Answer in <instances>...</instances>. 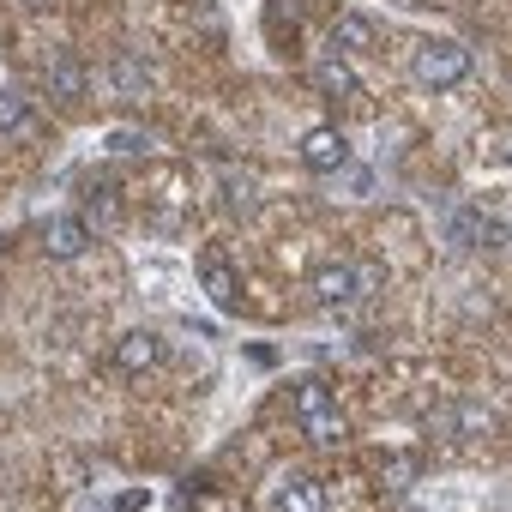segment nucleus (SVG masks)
I'll use <instances>...</instances> for the list:
<instances>
[{"label": "nucleus", "mask_w": 512, "mask_h": 512, "mask_svg": "<svg viewBox=\"0 0 512 512\" xmlns=\"http://www.w3.org/2000/svg\"><path fill=\"white\" fill-rule=\"evenodd\" d=\"M410 73H416L428 91H452V85L470 79V49H464V43H440V37H428V43H416Z\"/></svg>", "instance_id": "obj_1"}, {"label": "nucleus", "mask_w": 512, "mask_h": 512, "mask_svg": "<svg viewBox=\"0 0 512 512\" xmlns=\"http://www.w3.org/2000/svg\"><path fill=\"white\" fill-rule=\"evenodd\" d=\"M37 235H43V253H49V260H79V253L91 247V235H97V229H91L85 217H49Z\"/></svg>", "instance_id": "obj_2"}, {"label": "nucleus", "mask_w": 512, "mask_h": 512, "mask_svg": "<svg viewBox=\"0 0 512 512\" xmlns=\"http://www.w3.org/2000/svg\"><path fill=\"white\" fill-rule=\"evenodd\" d=\"M302 163H308L314 175H338V169L350 163V145H344V133H338V127H314V133L302 139Z\"/></svg>", "instance_id": "obj_3"}, {"label": "nucleus", "mask_w": 512, "mask_h": 512, "mask_svg": "<svg viewBox=\"0 0 512 512\" xmlns=\"http://www.w3.org/2000/svg\"><path fill=\"white\" fill-rule=\"evenodd\" d=\"M199 284H205V296H211L223 314L241 308V278H235V266L223 260V253H205V260H199Z\"/></svg>", "instance_id": "obj_4"}, {"label": "nucleus", "mask_w": 512, "mask_h": 512, "mask_svg": "<svg viewBox=\"0 0 512 512\" xmlns=\"http://www.w3.org/2000/svg\"><path fill=\"white\" fill-rule=\"evenodd\" d=\"M43 79H49V91H55L61 103H85V91H91V73H85V61H79V55H67V49L49 61V73H43Z\"/></svg>", "instance_id": "obj_5"}, {"label": "nucleus", "mask_w": 512, "mask_h": 512, "mask_svg": "<svg viewBox=\"0 0 512 512\" xmlns=\"http://www.w3.org/2000/svg\"><path fill=\"white\" fill-rule=\"evenodd\" d=\"M308 290H314L320 308H350L356 302V266H320L308 278Z\"/></svg>", "instance_id": "obj_6"}, {"label": "nucleus", "mask_w": 512, "mask_h": 512, "mask_svg": "<svg viewBox=\"0 0 512 512\" xmlns=\"http://www.w3.org/2000/svg\"><path fill=\"white\" fill-rule=\"evenodd\" d=\"M163 362V338L157 332H127L121 344H115V368L121 374H151Z\"/></svg>", "instance_id": "obj_7"}, {"label": "nucleus", "mask_w": 512, "mask_h": 512, "mask_svg": "<svg viewBox=\"0 0 512 512\" xmlns=\"http://www.w3.org/2000/svg\"><path fill=\"white\" fill-rule=\"evenodd\" d=\"M115 199H121V181H115V175H91V181H85V223H91V229H97V223L109 229L115 211H121Z\"/></svg>", "instance_id": "obj_8"}, {"label": "nucleus", "mask_w": 512, "mask_h": 512, "mask_svg": "<svg viewBox=\"0 0 512 512\" xmlns=\"http://www.w3.org/2000/svg\"><path fill=\"white\" fill-rule=\"evenodd\" d=\"M332 49H338V55H362V49H374V19H362V13H338V19H332Z\"/></svg>", "instance_id": "obj_9"}, {"label": "nucleus", "mask_w": 512, "mask_h": 512, "mask_svg": "<svg viewBox=\"0 0 512 512\" xmlns=\"http://www.w3.org/2000/svg\"><path fill=\"white\" fill-rule=\"evenodd\" d=\"M314 85H320L332 103H344V97H362V91H356V73H350L338 55H320V61H314Z\"/></svg>", "instance_id": "obj_10"}, {"label": "nucleus", "mask_w": 512, "mask_h": 512, "mask_svg": "<svg viewBox=\"0 0 512 512\" xmlns=\"http://www.w3.org/2000/svg\"><path fill=\"white\" fill-rule=\"evenodd\" d=\"M272 506H296V512H320V506H326V488H320V482H308V476H296V482H284V488L272 494Z\"/></svg>", "instance_id": "obj_11"}, {"label": "nucleus", "mask_w": 512, "mask_h": 512, "mask_svg": "<svg viewBox=\"0 0 512 512\" xmlns=\"http://www.w3.org/2000/svg\"><path fill=\"white\" fill-rule=\"evenodd\" d=\"M308 422V434H314V446H344V416L326 404V410H314V416H302Z\"/></svg>", "instance_id": "obj_12"}, {"label": "nucleus", "mask_w": 512, "mask_h": 512, "mask_svg": "<svg viewBox=\"0 0 512 512\" xmlns=\"http://www.w3.org/2000/svg\"><path fill=\"white\" fill-rule=\"evenodd\" d=\"M115 85H121L127 97H139V91L151 85V67H145L139 55H121V61H115Z\"/></svg>", "instance_id": "obj_13"}, {"label": "nucleus", "mask_w": 512, "mask_h": 512, "mask_svg": "<svg viewBox=\"0 0 512 512\" xmlns=\"http://www.w3.org/2000/svg\"><path fill=\"white\" fill-rule=\"evenodd\" d=\"M422 428H428L434 440H464V434H458V404H434V410H422Z\"/></svg>", "instance_id": "obj_14"}, {"label": "nucleus", "mask_w": 512, "mask_h": 512, "mask_svg": "<svg viewBox=\"0 0 512 512\" xmlns=\"http://www.w3.org/2000/svg\"><path fill=\"white\" fill-rule=\"evenodd\" d=\"M223 187H229V205H235V211H253V193H260V181H253V175L223 169Z\"/></svg>", "instance_id": "obj_15"}, {"label": "nucleus", "mask_w": 512, "mask_h": 512, "mask_svg": "<svg viewBox=\"0 0 512 512\" xmlns=\"http://www.w3.org/2000/svg\"><path fill=\"white\" fill-rule=\"evenodd\" d=\"M332 404V386L326 380H302L296 386V416H314V410H326Z\"/></svg>", "instance_id": "obj_16"}, {"label": "nucleus", "mask_w": 512, "mask_h": 512, "mask_svg": "<svg viewBox=\"0 0 512 512\" xmlns=\"http://www.w3.org/2000/svg\"><path fill=\"white\" fill-rule=\"evenodd\" d=\"M476 223H482V211H452L446 241H452V247H476Z\"/></svg>", "instance_id": "obj_17"}, {"label": "nucleus", "mask_w": 512, "mask_h": 512, "mask_svg": "<svg viewBox=\"0 0 512 512\" xmlns=\"http://www.w3.org/2000/svg\"><path fill=\"white\" fill-rule=\"evenodd\" d=\"M410 482H416V458L398 452V458L386 464V494H410Z\"/></svg>", "instance_id": "obj_18"}, {"label": "nucleus", "mask_w": 512, "mask_h": 512, "mask_svg": "<svg viewBox=\"0 0 512 512\" xmlns=\"http://www.w3.org/2000/svg\"><path fill=\"white\" fill-rule=\"evenodd\" d=\"M25 115H31V103H25L19 91H0V133H13V127H25Z\"/></svg>", "instance_id": "obj_19"}, {"label": "nucleus", "mask_w": 512, "mask_h": 512, "mask_svg": "<svg viewBox=\"0 0 512 512\" xmlns=\"http://www.w3.org/2000/svg\"><path fill=\"white\" fill-rule=\"evenodd\" d=\"M380 290H386V266H380V260L356 266V302H368V296H380Z\"/></svg>", "instance_id": "obj_20"}, {"label": "nucleus", "mask_w": 512, "mask_h": 512, "mask_svg": "<svg viewBox=\"0 0 512 512\" xmlns=\"http://www.w3.org/2000/svg\"><path fill=\"white\" fill-rule=\"evenodd\" d=\"M103 151H115V157H145V151H151V139H145V133H109V139H103Z\"/></svg>", "instance_id": "obj_21"}, {"label": "nucleus", "mask_w": 512, "mask_h": 512, "mask_svg": "<svg viewBox=\"0 0 512 512\" xmlns=\"http://www.w3.org/2000/svg\"><path fill=\"white\" fill-rule=\"evenodd\" d=\"M494 428V410L488 404H458V434H482Z\"/></svg>", "instance_id": "obj_22"}, {"label": "nucleus", "mask_w": 512, "mask_h": 512, "mask_svg": "<svg viewBox=\"0 0 512 512\" xmlns=\"http://www.w3.org/2000/svg\"><path fill=\"white\" fill-rule=\"evenodd\" d=\"M109 506H115V512H139V506H151V488H127V494H115Z\"/></svg>", "instance_id": "obj_23"}, {"label": "nucleus", "mask_w": 512, "mask_h": 512, "mask_svg": "<svg viewBox=\"0 0 512 512\" xmlns=\"http://www.w3.org/2000/svg\"><path fill=\"white\" fill-rule=\"evenodd\" d=\"M19 7H31V13H49V7H55V0H19Z\"/></svg>", "instance_id": "obj_24"}]
</instances>
